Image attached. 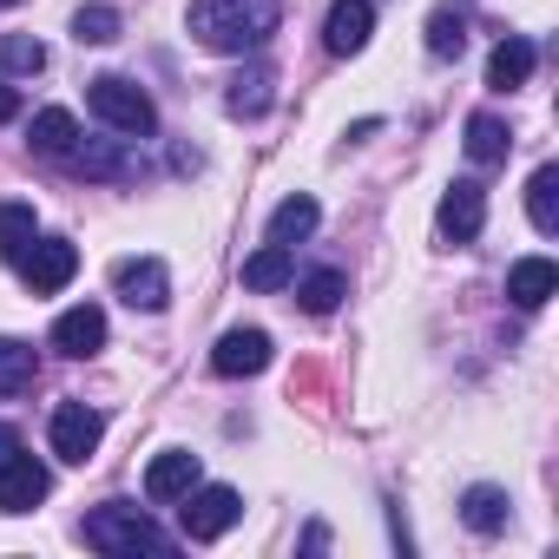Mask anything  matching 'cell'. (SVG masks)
<instances>
[{
  "label": "cell",
  "mask_w": 559,
  "mask_h": 559,
  "mask_svg": "<svg viewBox=\"0 0 559 559\" xmlns=\"http://www.w3.org/2000/svg\"><path fill=\"white\" fill-rule=\"evenodd\" d=\"M276 21H284V0H191V40L211 47V53H250L276 34Z\"/></svg>",
  "instance_id": "cell-1"
},
{
  "label": "cell",
  "mask_w": 559,
  "mask_h": 559,
  "mask_svg": "<svg viewBox=\"0 0 559 559\" xmlns=\"http://www.w3.org/2000/svg\"><path fill=\"white\" fill-rule=\"evenodd\" d=\"M86 546H93V552H112V559H132V552L165 559V552H171V533H158L145 507H132V500H106V507L86 513Z\"/></svg>",
  "instance_id": "cell-2"
},
{
  "label": "cell",
  "mask_w": 559,
  "mask_h": 559,
  "mask_svg": "<svg viewBox=\"0 0 559 559\" xmlns=\"http://www.w3.org/2000/svg\"><path fill=\"white\" fill-rule=\"evenodd\" d=\"M86 106H93V119H99L106 132H119V139H145V132H158V106H152V93H145L139 80H126V73H99V80L86 86Z\"/></svg>",
  "instance_id": "cell-3"
},
{
  "label": "cell",
  "mask_w": 559,
  "mask_h": 559,
  "mask_svg": "<svg viewBox=\"0 0 559 559\" xmlns=\"http://www.w3.org/2000/svg\"><path fill=\"white\" fill-rule=\"evenodd\" d=\"M47 441H53V454H60V461L86 467V461L99 454V441H106V415H99V408H86V402H60V408H53V421H47Z\"/></svg>",
  "instance_id": "cell-4"
},
{
  "label": "cell",
  "mask_w": 559,
  "mask_h": 559,
  "mask_svg": "<svg viewBox=\"0 0 559 559\" xmlns=\"http://www.w3.org/2000/svg\"><path fill=\"white\" fill-rule=\"evenodd\" d=\"M14 270H21V284H27L34 297H53V290H67V284H73L80 250H73L67 237H40V243H27V250L14 257Z\"/></svg>",
  "instance_id": "cell-5"
},
{
  "label": "cell",
  "mask_w": 559,
  "mask_h": 559,
  "mask_svg": "<svg viewBox=\"0 0 559 559\" xmlns=\"http://www.w3.org/2000/svg\"><path fill=\"white\" fill-rule=\"evenodd\" d=\"M178 520H185V539H224L243 520V500H237V487H191Z\"/></svg>",
  "instance_id": "cell-6"
},
{
  "label": "cell",
  "mask_w": 559,
  "mask_h": 559,
  "mask_svg": "<svg viewBox=\"0 0 559 559\" xmlns=\"http://www.w3.org/2000/svg\"><path fill=\"white\" fill-rule=\"evenodd\" d=\"M47 493H53L47 461H34L27 448H14L8 461H0V513H34Z\"/></svg>",
  "instance_id": "cell-7"
},
{
  "label": "cell",
  "mask_w": 559,
  "mask_h": 559,
  "mask_svg": "<svg viewBox=\"0 0 559 559\" xmlns=\"http://www.w3.org/2000/svg\"><path fill=\"white\" fill-rule=\"evenodd\" d=\"M435 224H441V237H448V243H474V237H480V224H487V185L454 178V185L441 191Z\"/></svg>",
  "instance_id": "cell-8"
},
{
  "label": "cell",
  "mask_w": 559,
  "mask_h": 559,
  "mask_svg": "<svg viewBox=\"0 0 559 559\" xmlns=\"http://www.w3.org/2000/svg\"><path fill=\"white\" fill-rule=\"evenodd\" d=\"M112 290H119L132 310L158 317V310L171 304V276H165V263H158V257H126V263L112 270Z\"/></svg>",
  "instance_id": "cell-9"
},
{
  "label": "cell",
  "mask_w": 559,
  "mask_h": 559,
  "mask_svg": "<svg viewBox=\"0 0 559 559\" xmlns=\"http://www.w3.org/2000/svg\"><path fill=\"white\" fill-rule=\"evenodd\" d=\"M270 336L263 330H224L217 336V349H211V369L224 376V382H237V376H263L270 369Z\"/></svg>",
  "instance_id": "cell-10"
},
{
  "label": "cell",
  "mask_w": 559,
  "mask_h": 559,
  "mask_svg": "<svg viewBox=\"0 0 559 559\" xmlns=\"http://www.w3.org/2000/svg\"><path fill=\"white\" fill-rule=\"evenodd\" d=\"M369 34H376V0H336L330 21H323V47L336 60H356L369 47Z\"/></svg>",
  "instance_id": "cell-11"
},
{
  "label": "cell",
  "mask_w": 559,
  "mask_h": 559,
  "mask_svg": "<svg viewBox=\"0 0 559 559\" xmlns=\"http://www.w3.org/2000/svg\"><path fill=\"white\" fill-rule=\"evenodd\" d=\"M53 349L73 356V362L99 356V349H106V310H99V304H73V310H60V323H53Z\"/></svg>",
  "instance_id": "cell-12"
},
{
  "label": "cell",
  "mask_w": 559,
  "mask_h": 559,
  "mask_svg": "<svg viewBox=\"0 0 559 559\" xmlns=\"http://www.w3.org/2000/svg\"><path fill=\"white\" fill-rule=\"evenodd\" d=\"M191 487H198V454H191V448H165V454H152V467H145V500L171 507V500H185Z\"/></svg>",
  "instance_id": "cell-13"
},
{
  "label": "cell",
  "mask_w": 559,
  "mask_h": 559,
  "mask_svg": "<svg viewBox=\"0 0 559 559\" xmlns=\"http://www.w3.org/2000/svg\"><path fill=\"white\" fill-rule=\"evenodd\" d=\"M552 290H559L552 257H520V263L507 270V304H513V310H539Z\"/></svg>",
  "instance_id": "cell-14"
},
{
  "label": "cell",
  "mask_w": 559,
  "mask_h": 559,
  "mask_svg": "<svg viewBox=\"0 0 559 559\" xmlns=\"http://www.w3.org/2000/svg\"><path fill=\"white\" fill-rule=\"evenodd\" d=\"M533 67H539V47H533L526 34H507V40L493 47V60H487V86H493V93H513V86L533 80Z\"/></svg>",
  "instance_id": "cell-15"
},
{
  "label": "cell",
  "mask_w": 559,
  "mask_h": 559,
  "mask_svg": "<svg viewBox=\"0 0 559 559\" xmlns=\"http://www.w3.org/2000/svg\"><path fill=\"white\" fill-rule=\"evenodd\" d=\"M467 14H474V0H441V8L428 14V53H435V60H461V47H467Z\"/></svg>",
  "instance_id": "cell-16"
},
{
  "label": "cell",
  "mask_w": 559,
  "mask_h": 559,
  "mask_svg": "<svg viewBox=\"0 0 559 559\" xmlns=\"http://www.w3.org/2000/svg\"><path fill=\"white\" fill-rule=\"evenodd\" d=\"M290 276H297V263H290V243H263V250H250L243 257V290H290Z\"/></svg>",
  "instance_id": "cell-17"
},
{
  "label": "cell",
  "mask_w": 559,
  "mask_h": 559,
  "mask_svg": "<svg viewBox=\"0 0 559 559\" xmlns=\"http://www.w3.org/2000/svg\"><path fill=\"white\" fill-rule=\"evenodd\" d=\"M270 86H276V73H270V67H243V73L230 80V93H224V112H230V119H263V112H270V99H276Z\"/></svg>",
  "instance_id": "cell-18"
},
{
  "label": "cell",
  "mask_w": 559,
  "mask_h": 559,
  "mask_svg": "<svg viewBox=\"0 0 559 559\" xmlns=\"http://www.w3.org/2000/svg\"><path fill=\"white\" fill-rule=\"evenodd\" d=\"M27 139H34L40 158H73V145H80V119H73L67 106H47V112H34Z\"/></svg>",
  "instance_id": "cell-19"
},
{
  "label": "cell",
  "mask_w": 559,
  "mask_h": 559,
  "mask_svg": "<svg viewBox=\"0 0 559 559\" xmlns=\"http://www.w3.org/2000/svg\"><path fill=\"white\" fill-rule=\"evenodd\" d=\"M317 224H323L317 198H310V191H297V198H284V204L270 211V243H304Z\"/></svg>",
  "instance_id": "cell-20"
},
{
  "label": "cell",
  "mask_w": 559,
  "mask_h": 559,
  "mask_svg": "<svg viewBox=\"0 0 559 559\" xmlns=\"http://www.w3.org/2000/svg\"><path fill=\"white\" fill-rule=\"evenodd\" d=\"M461 145H467V158H474V165H500V158L513 152V132H507V119H493V112H474Z\"/></svg>",
  "instance_id": "cell-21"
},
{
  "label": "cell",
  "mask_w": 559,
  "mask_h": 559,
  "mask_svg": "<svg viewBox=\"0 0 559 559\" xmlns=\"http://www.w3.org/2000/svg\"><path fill=\"white\" fill-rule=\"evenodd\" d=\"M73 171H86V178H132L139 165H132L126 145H112V139H86V145H73Z\"/></svg>",
  "instance_id": "cell-22"
},
{
  "label": "cell",
  "mask_w": 559,
  "mask_h": 559,
  "mask_svg": "<svg viewBox=\"0 0 559 559\" xmlns=\"http://www.w3.org/2000/svg\"><path fill=\"white\" fill-rule=\"evenodd\" d=\"M526 217H533L539 237L559 230V165H539V171L526 178Z\"/></svg>",
  "instance_id": "cell-23"
},
{
  "label": "cell",
  "mask_w": 559,
  "mask_h": 559,
  "mask_svg": "<svg viewBox=\"0 0 559 559\" xmlns=\"http://www.w3.org/2000/svg\"><path fill=\"white\" fill-rule=\"evenodd\" d=\"M297 284V304L310 310V317H330L343 297H349V276L343 270H310V276H290Z\"/></svg>",
  "instance_id": "cell-24"
},
{
  "label": "cell",
  "mask_w": 559,
  "mask_h": 559,
  "mask_svg": "<svg viewBox=\"0 0 559 559\" xmlns=\"http://www.w3.org/2000/svg\"><path fill=\"white\" fill-rule=\"evenodd\" d=\"M507 513H513V500H507L500 487H467V493H461V520H467L474 533H507Z\"/></svg>",
  "instance_id": "cell-25"
},
{
  "label": "cell",
  "mask_w": 559,
  "mask_h": 559,
  "mask_svg": "<svg viewBox=\"0 0 559 559\" xmlns=\"http://www.w3.org/2000/svg\"><path fill=\"white\" fill-rule=\"evenodd\" d=\"M34 376H40V356H34V343L0 336V395H21V389H34Z\"/></svg>",
  "instance_id": "cell-26"
},
{
  "label": "cell",
  "mask_w": 559,
  "mask_h": 559,
  "mask_svg": "<svg viewBox=\"0 0 559 559\" xmlns=\"http://www.w3.org/2000/svg\"><path fill=\"white\" fill-rule=\"evenodd\" d=\"M47 67V47L34 34H0V80H34Z\"/></svg>",
  "instance_id": "cell-27"
},
{
  "label": "cell",
  "mask_w": 559,
  "mask_h": 559,
  "mask_svg": "<svg viewBox=\"0 0 559 559\" xmlns=\"http://www.w3.org/2000/svg\"><path fill=\"white\" fill-rule=\"evenodd\" d=\"M27 243H34V204H14L8 198V204H0V257L14 263Z\"/></svg>",
  "instance_id": "cell-28"
},
{
  "label": "cell",
  "mask_w": 559,
  "mask_h": 559,
  "mask_svg": "<svg viewBox=\"0 0 559 559\" xmlns=\"http://www.w3.org/2000/svg\"><path fill=\"white\" fill-rule=\"evenodd\" d=\"M119 27H126L119 8H80V14H73V40H80V47H112Z\"/></svg>",
  "instance_id": "cell-29"
},
{
  "label": "cell",
  "mask_w": 559,
  "mask_h": 559,
  "mask_svg": "<svg viewBox=\"0 0 559 559\" xmlns=\"http://www.w3.org/2000/svg\"><path fill=\"white\" fill-rule=\"evenodd\" d=\"M198 165H204L198 145H171V171H198Z\"/></svg>",
  "instance_id": "cell-30"
},
{
  "label": "cell",
  "mask_w": 559,
  "mask_h": 559,
  "mask_svg": "<svg viewBox=\"0 0 559 559\" xmlns=\"http://www.w3.org/2000/svg\"><path fill=\"white\" fill-rule=\"evenodd\" d=\"M14 112H21V93H14V86H8V80H0V126H8V119H14Z\"/></svg>",
  "instance_id": "cell-31"
},
{
  "label": "cell",
  "mask_w": 559,
  "mask_h": 559,
  "mask_svg": "<svg viewBox=\"0 0 559 559\" xmlns=\"http://www.w3.org/2000/svg\"><path fill=\"white\" fill-rule=\"evenodd\" d=\"M14 448H21V428H8V421H0V461H8Z\"/></svg>",
  "instance_id": "cell-32"
},
{
  "label": "cell",
  "mask_w": 559,
  "mask_h": 559,
  "mask_svg": "<svg viewBox=\"0 0 559 559\" xmlns=\"http://www.w3.org/2000/svg\"><path fill=\"white\" fill-rule=\"evenodd\" d=\"M0 8H14V0H0Z\"/></svg>",
  "instance_id": "cell-33"
}]
</instances>
